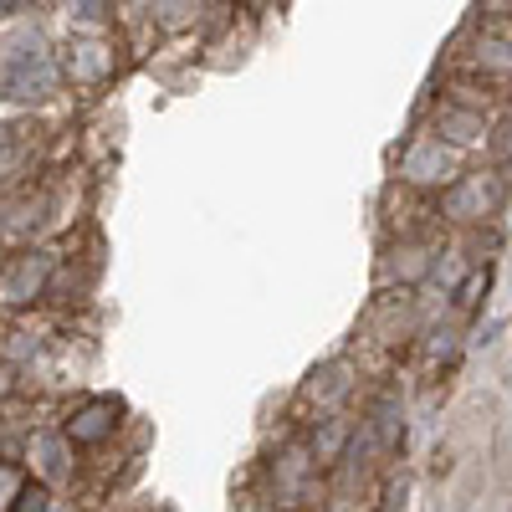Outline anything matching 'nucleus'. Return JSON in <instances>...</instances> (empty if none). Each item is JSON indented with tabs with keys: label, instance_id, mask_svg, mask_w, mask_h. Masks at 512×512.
<instances>
[{
	"label": "nucleus",
	"instance_id": "7ed1b4c3",
	"mask_svg": "<svg viewBox=\"0 0 512 512\" xmlns=\"http://www.w3.org/2000/svg\"><path fill=\"white\" fill-rule=\"evenodd\" d=\"M11 6H16V0H0V16H6V11H11Z\"/></svg>",
	"mask_w": 512,
	"mask_h": 512
},
{
	"label": "nucleus",
	"instance_id": "f257e3e1",
	"mask_svg": "<svg viewBox=\"0 0 512 512\" xmlns=\"http://www.w3.org/2000/svg\"><path fill=\"white\" fill-rule=\"evenodd\" d=\"M31 82H36V93H41V88H47V82H52V67L41 62V57H26V47H21V52L11 57L6 88H11V93H21V98H31Z\"/></svg>",
	"mask_w": 512,
	"mask_h": 512
},
{
	"label": "nucleus",
	"instance_id": "f03ea898",
	"mask_svg": "<svg viewBox=\"0 0 512 512\" xmlns=\"http://www.w3.org/2000/svg\"><path fill=\"white\" fill-rule=\"evenodd\" d=\"M41 502H47L41 492H26V497H21V512H41Z\"/></svg>",
	"mask_w": 512,
	"mask_h": 512
}]
</instances>
